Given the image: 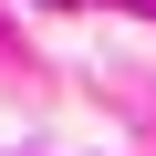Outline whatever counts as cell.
<instances>
[{"instance_id": "1", "label": "cell", "mask_w": 156, "mask_h": 156, "mask_svg": "<svg viewBox=\"0 0 156 156\" xmlns=\"http://www.w3.org/2000/svg\"><path fill=\"white\" fill-rule=\"evenodd\" d=\"M42 11H83V0H42Z\"/></svg>"}]
</instances>
